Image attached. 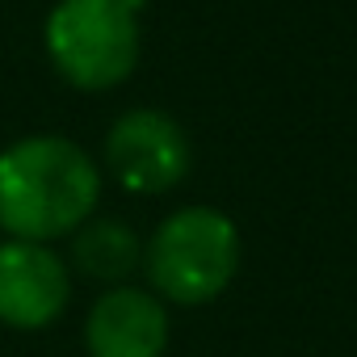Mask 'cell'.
<instances>
[{"mask_svg":"<svg viewBox=\"0 0 357 357\" xmlns=\"http://www.w3.org/2000/svg\"><path fill=\"white\" fill-rule=\"evenodd\" d=\"M101 202V168L68 135H26L0 151V231L9 240H68Z\"/></svg>","mask_w":357,"mask_h":357,"instance_id":"1","label":"cell"},{"mask_svg":"<svg viewBox=\"0 0 357 357\" xmlns=\"http://www.w3.org/2000/svg\"><path fill=\"white\" fill-rule=\"evenodd\" d=\"M143 273L164 307L215 303L240 273V231L215 206H181L143 244Z\"/></svg>","mask_w":357,"mask_h":357,"instance_id":"2","label":"cell"},{"mask_svg":"<svg viewBox=\"0 0 357 357\" xmlns=\"http://www.w3.org/2000/svg\"><path fill=\"white\" fill-rule=\"evenodd\" d=\"M139 9L143 0H59L43 26L51 68L80 93L118 89L139 68Z\"/></svg>","mask_w":357,"mask_h":357,"instance_id":"3","label":"cell"},{"mask_svg":"<svg viewBox=\"0 0 357 357\" xmlns=\"http://www.w3.org/2000/svg\"><path fill=\"white\" fill-rule=\"evenodd\" d=\"M105 172L126 194H168L190 172V139L172 114L139 105L105 130Z\"/></svg>","mask_w":357,"mask_h":357,"instance_id":"4","label":"cell"},{"mask_svg":"<svg viewBox=\"0 0 357 357\" xmlns=\"http://www.w3.org/2000/svg\"><path fill=\"white\" fill-rule=\"evenodd\" d=\"M72 303V269L51 244L0 240V324L17 332L51 328Z\"/></svg>","mask_w":357,"mask_h":357,"instance_id":"5","label":"cell"},{"mask_svg":"<svg viewBox=\"0 0 357 357\" xmlns=\"http://www.w3.org/2000/svg\"><path fill=\"white\" fill-rule=\"evenodd\" d=\"M168 336V307L139 286H109L84 315L89 357H164Z\"/></svg>","mask_w":357,"mask_h":357,"instance_id":"6","label":"cell"},{"mask_svg":"<svg viewBox=\"0 0 357 357\" xmlns=\"http://www.w3.org/2000/svg\"><path fill=\"white\" fill-rule=\"evenodd\" d=\"M72 265L76 273H84L89 282H101V286H126V278L143 265V240L130 223L122 219H89L80 223L72 236Z\"/></svg>","mask_w":357,"mask_h":357,"instance_id":"7","label":"cell"}]
</instances>
